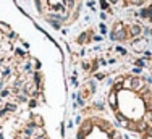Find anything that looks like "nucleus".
<instances>
[{
	"instance_id": "nucleus-5",
	"label": "nucleus",
	"mask_w": 152,
	"mask_h": 139,
	"mask_svg": "<svg viewBox=\"0 0 152 139\" xmlns=\"http://www.w3.org/2000/svg\"><path fill=\"white\" fill-rule=\"evenodd\" d=\"M116 8H138V6L146 5L149 0H108Z\"/></svg>"
},
{
	"instance_id": "nucleus-4",
	"label": "nucleus",
	"mask_w": 152,
	"mask_h": 139,
	"mask_svg": "<svg viewBox=\"0 0 152 139\" xmlns=\"http://www.w3.org/2000/svg\"><path fill=\"white\" fill-rule=\"evenodd\" d=\"M76 139H126L116 123L100 113H88L76 128Z\"/></svg>"
},
{
	"instance_id": "nucleus-3",
	"label": "nucleus",
	"mask_w": 152,
	"mask_h": 139,
	"mask_svg": "<svg viewBox=\"0 0 152 139\" xmlns=\"http://www.w3.org/2000/svg\"><path fill=\"white\" fill-rule=\"evenodd\" d=\"M37 15L54 28H70L78 21L84 0H32Z\"/></svg>"
},
{
	"instance_id": "nucleus-2",
	"label": "nucleus",
	"mask_w": 152,
	"mask_h": 139,
	"mask_svg": "<svg viewBox=\"0 0 152 139\" xmlns=\"http://www.w3.org/2000/svg\"><path fill=\"white\" fill-rule=\"evenodd\" d=\"M107 105L116 126L141 139H152V84L146 78L122 73L107 91Z\"/></svg>"
},
{
	"instance_id": "nucleus-1",
	"label": "nucleus",
	"mask_w": 152,
	"mask_h": 139,
	"mask_svg": "<svg viewBox=\"0 0 152 139\" xmlns=\"http://www.w3.org/2000/svg\"><path fill=\"white\" fill-rule=\"evenodd\" d=\"M63 53L15 0H0V139H63Z\"/></svg>"
}]
</instances>
